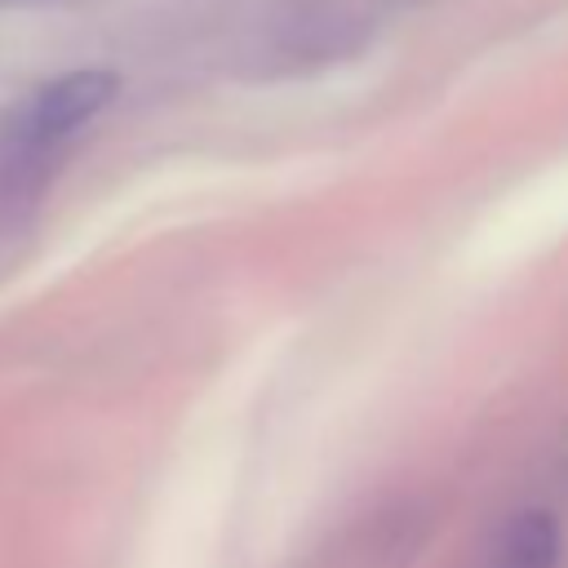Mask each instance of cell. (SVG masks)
<instances>
[{
    "mask_svg": "<svg viewBox=\"0 0 568 568\" xmlns=\"http://www.w3.org/2000/svg\"><path fill=\"white\" fill-rule=\"evenodd\" d=\"M115 93H120V80H115V71H106V67L67 71V75L49 80L40 93H31V98L22 102V111H18L13 124H9V138L62 155V146H67L89 120H98V115L111 106Z\"/></svg>",
    "mask_w": 568,
    "mask_h": 568,
    "instance_id": "6da1fadb",
    "label": "cell"
},
{
    "mask_svg": "<svg viewBox=\"0 0 568 568\" xmlns=\"http://www.w3.org/2000/svg\"><path fill=\"white\" fill-rule=\"evenodd\" d=\"M559 559H564V532L555 510L546 506L510 510L484 550V568H559Z\"/></svg>",
    "mask_w": 568,
    "mask_h": 568,
    "instance_id": "7a4b0ae2",
    "label": "cell"
},
{
    "mask_svg": "<svg viewBox=\"0 0 568 568\" xmlns=\"http://www.w3.org/2000/svg\"><path fill=\"white\" fill-rule=\"evenodd\" d=\"M0 4H9V0H0Z\"/></svg>",
    "mask_w": 568,
    "mask_h": 568,
    "instance_id": "3957f363",
    "label": "cell"
}]
</instances>
